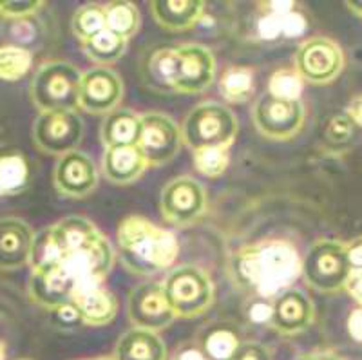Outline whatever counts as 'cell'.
<instances>
[{"label":"cell","mask_w":362,"mask_h":360,"mask_svg":"<svg viewBox=\"0 0 362 360\" xmlns=\"http://www.w3.org/2000/svg\"><path fill=\"white\" fill-rule=\"evenodd\" d=\"M303 272V259L296 246L283 239L247 245L232 257V274L238 284L263 299H274L292 288Z\"/></svg>","instance_id":"obj_1"},{"label":"cell","mask_w":362,"mask_h":360,"mask_svg":"<svg viewBox=\"0 0 362 360\" xmlns=\"http://www.w3.org/2000/svg\"><path fill=\"white\" fill-rule=\"evenodd\" d=\"M118 248L125 268L138 275L167 270L174 265L180 252L173 232L141 216H129L119 223Z\"/></svg>","instance_id":"obj_2"},{"label":"cell","mask_w":362,"mask_h":360,"mask_svg":"<svg viewBox=\"0 0 362 360\" xmlns=\"http://www.w3.org/2000/svg\"><path fill=\"white\" fill-rule=\"evenodd\" d=\"M80 80L82 73L69 62H47L31 80V100L40 112L74 111L78 107Z\"/></svg>","instance_id":"obj_3"},{"label":"cell","mask_w":362,"mask_h":360,"mask_svg":"<svg viewBox=\"0 0 362 360\" xmlns=\"http://www.w3.org/2000/svg\"><path fill=\"white\" fill-rule=\"evenodd\" d=\"M351 272L346 243L337 239H319L303 257V272L306 284L321 294H337L344 290Z\"/></svg>","instance_id":"obj_4"},{"label":"cell","mask_w":362,"mask_h":360,"mask_svg":"<svg viewBox=\"0 0 362 360\" xmlns=\"http://www.w3.org/2000/svg\"><path fill=\"white\" fill-rule=\"evenodd\" d=\"M238 134V120L226 105L203 102L194 107L183 122V144L192 151L202 147H230Z\"/></svg>","instance_id":"obj_5"},{"label":"cell","mask_w":362,"mask_h":360,"mask_svg":"<svg viewBox=\"0 0 362 360\" xmlns=\"http://www.w3.org/2000/svg\"><path fill=\"white\" fill-rule=\"evenodd\" d=\"M165 294L176 317L194 319L203 315L214 304V283L194 265L173 268L163 283Z\"/></svg>","instance_id":"obj_6"},{"label":"cell","mask_w":362,"mask_h":360,"mask_svg":"<svg viewBox=\"0 0 362 360\" xmlns=\"http://www.w3.org/2000/svg\"><path fill=\"white\" fill-rule=\"evenodd\" d=\"M293 64L303 82L326 86L335 82L344 69V53L332 38L312 37L297 47Z\"/></svg>","instance_id":"obj_7"},{"label":"cell","mask_w":362,"mask_h":360,"mask_svg":"<svg viewBox=\"0 0 362 360\" xmlns=\"http://www.w3.org/2000/svg\"><path fill=\"white\" fill-rule=\"evenodd\" d=\"M83 139V122L74 111L40 112L33 125V141L45 154L76 151Z\"/></svg>","instance_id":"obj_8"},{"label":"cell","mask_w":362,"mask_h":360,"mask_svg":"<svg viewBox=\"0 0 362 360\" xmlns=\"http://www.w3.org/2000/svg\"><path fill=\"white\" fill-rule=\"evenodd\" d=\"M160 209L165 221L174 226L194 225L206 209L205 189L190 176L174 178L161 190Z\"/></svg>","instance_id":"obj_9"},{"label":"cell","mask_w":362,"mask_h":360,"mask_svg":"<svg viewBox=\"0 0 362 360\" xmlns=\"http://www.w3.org/2000/svg\"><path fill=\"white\" fill-rule=\"evenodd\" d=\"M306 111L303 102H284L267 93L252 111L255 129L268 139L284 141L297 136L305 125Z\"/></svg>","instance_id":"obj_10"},{"label":"cell","mask_w":362,"mask_h":360,"mask_svg":"<svg viewBox=\"0 0 362 360\" xmlns=\"http://www.w3.org/2000/svg\"><path fill=\"white\" fill-rule=\"evenodd\" d=\"M183 145L177 123L163 112L141 115V131L138 149L145 156L148 167H161L174 160Z\"/></svg>","instance_id":"obj_11"},{"label":"cell","mask_w":362,"mask_h":360,"mask_svg":"<svg viewBox=\"0 0 362 360\" xmlns=\"http://www.w3.org/2000/svg\"><path fill=\"white\" fill-rule=\"evenodd\" d=\"M176 58L173 91L183 95H199L212 86L216 78V57L206 45H180L176 47Z\"/></svg>","instance_id":"obj_12"},{"label":"cell","mask_w":362,"mask_h":360,"mask_svg":"<svg viewBox=\"0 0 362 360\" xmlns=\"http://www.w3.org/2000/svg\"><path fill=\"white\" fill-rule=\"evenodd\" d=\"M129 319L134 327L148 330V332H161L173 324L176 319L173 306H170L163 283H144L136 286L129 295Z\"/></svg>","instance_id":"obj_13"},{"label":"cell","mask_w":362,"mask_h":360,"mask_svg":"<svg viewBox=\"0 0 362 360\" xmlns=\"http://www.w3.org/2000/svg\"><path fill=\"white\" fill-rule=\"evenodd\" d=\"M124 98V82L111 67H95L82 74L78 107L89 115H109Z\"/></svg>","instance_id":"obj_14"},{"label":"cell","mask_w":362,"mask_h":360,"mask_svg":"<svg viewBox=\"0 0 362 360\" xmlns=\"http://www.w3.org/2000/svg\"><path fill=\"white\" fill-rule=\"evenodd\" d=\"M54 189L66 197L82 199L98 187V170L95 161L82 151L60 156L53 172Z\"/></svg>","instance_id":"obj_15"},{"label":"cell","mask_w":362,"mask_h":360,"mask_svg":"<svg viewBox=\"0 0 362 360\" xmlns=\"http://www.w3.org/2000/svg\"><path fill=\"white\" fill-rule=\"evenodd\" d=\"M315 320V306L305 291L288 288L272 301V326L281 335H297L306 332Z\"/></svg>","instance_id":"obj_16"},{"label":"cell","mask_w":362,"mask_h":360,"mask_svg":"<svg viewBox=\"0 0 362 360\" xmlns=\"http://www.w3.org/2000/svg\"><path fill=\"white\" fill-rule=\"evenodd\" d=\"M29 297L42 308L47 310H57L62 304L71 303L76 284L73 279L67 275L62 265L49 266V268H40V270H31L29 277Z\"/></svg>","instance_id":"obj_17"},{"label":"cell","mask_w":362,"mask_h":360,"mask_svg":"<svg viewBox=\"0 0 362 360\" xmlns=\"http://www.w3.org/2000/svg\"><path fill=\"white\" fill-rule=\"evenodd\" d=\"M35 232L18 217L0 219V270L11 272L29 265Z\"/></svg>","instance_id":"obj_18"},{"label":"cell","mask_w":362,"mask_h":360,"mask_svg":"<svg viewBox=\"0 0 362 360\" xmlns=\"http://www.w3.org/2000/svg\"><path fill=\"white\" fill-rule=\"evenodd\" d=\"M71 303L78 311L82 323L87 326L111 324L118 313V301L103 284L74 291Z\"/></svg>","instance_id":"obj_19"},{"label":"cell","mask_w":362,"mask_h":360,"mask_svg":"<svg viewBox=\"0 0 362 360\" xmlns=\"http://www.w3.org/2000/svg\"><path fill=\"white\" fill-rule=\"evenodd\" d=\"M148 163L138 145L107 147L103 154V174L115 185H131L144 176Z\"/></svg>","instance_id":"obj_20"},{"label":"cell","mask_w":362,"mask_h":360,"mask_svg":"<svg viewBox=\"0 0 362 360\" xmlns=\"http://www.w3.org/2000/svg\"><path fill=\"white\" fill-rule=\"evenodd\" d=\"M151 13L161 28L169 31H187L199 24L205 13L203 0H154Z\"/></svg>","instance_id":"obj_21"},{"label":"cell","mask_w":362,"mask_h":360,"mask_svg":"<svg viewBox=\"0 0 362 360\" xmlns=\"http://www.w3.org/2000/svg\"><path fill=\"white\" fill-rule=\"evenodd\" d=\"M115 360H167V346L156 332L132 327L116 342Z\"/></svg>","instance_id":"obj_22"},{"label":"cell","mask_w":362,"mask_h":360,"mask_svg":"<svg viewBox=\"0 0 362 360\" xmlns=\"http://www.w3.org/2000/svg\"><path fill=\"white\" fill-rule=\"evenodd\" d=\"M141 131V116L129 109H116L109 112L102 123V141L107 147L138 145Z\"/></svg>","instance_id":"obj_23"},{"label":"cell","mask_w":362,"mask_h":360,"mask_svg":"<svg viewBox=\"0 0 362 360\" xmlns=\"http://www.w3.org/2000/svg\"><path fill=\"white\" fill-rule=\"evenodd\" d=\"M176 47H158L144 64V76L154 89H173L176 78Z\"/></svg>","instance_id":"obj_24"},{"label":"cell","mask_w":362,"mask_h":360,"mask_svg":"<svg viewBox=\"0 0 362 360\" xmlns=\"http://www.w3.org/2000/svg\"><path fill=\"white\" fill-rule=\"evenodd\" d=\"M29 185V165L21 152L0 154V197L17 196Z\"/></svg>","instance_id":"obj_25"},{"label":"cell","mask_w":362,"mask_h":360,"mask_svg":"<svg viewBox=\"0 0 362 360\" xmlns=\"http://www.w3.org/2000/svg\"><path fill=\"white\" fill-rule=\"evenodd\" d=\"M83 53L93 62L100 64V67H107L119 58L124 57L127 50V40L122 38L119 35L112 33L109 29H103L98 35L83 42Z\"/></svg>","instance_id":"obj_26"},{"label":"cell","mask_w":362,"mask_h":360,"mask_svg":"<svg viewBox=\"0 0 362 360\" xmlns=\"http://www.w3.org/2000/svg\"><path fill=\"white\" fill-rule=\"evenodd\" d=\"M103 8H105V29L119 35L125 40L138 33L141 25V17L140 9L136 8L132 2L118 0V2L103 6Z\"/></svg>","instance_id":"obj_27"},{"label":"cell","mask_w":362,"mask_h":360,"mask_svg":"<svg viewBox=\"0 0 362 360\" xmlns=\"http://www.w3.org/2000/svg\"><path fill=\"white\" fill-rule=\"evenodd\" d=\"M255 89L254 71L248 67H230L219 78V93L228 103H245Z\"/></svg>","instance_id":"obj_28"},{"label":"cell","mask_w":362,"mask_h":360,"mask_svg":"<svg viewBox=\"0 0 362 360\" xmlns=\"http://www.w3.org/2000/svg\"><path fill=\"white\" fill-rule=\"evenodd\" d=\"M33 54L24 45L6 44L0 45V80L2 82H18L31 71Z\"/></svg>","instance_id":"obj_29"},{"label":"cell","mask_w":362,"mask_h":360,"mask_svg":"<svg viewBox=\"0 0 362 360\" xmlns=\"http://www.w3.org/2000/svg\"><path fill=\"white\" fill-rule=\"evenodd\" d=\"M62 259H64V248L62 245H60V241H58L53 226L35 233L33 246H31V257H29V266H31V270L49 268V266L58 265Z\"/></svg>","instance_id":"obj_30"},{"label":"cell","mask_w":362,"mask_h":360,"mask_svg":"<svg viewBox=\"0 0 362 360\" xmlns=\"http://www.w3.org/2000/svg\"><path fill=\"white\" fill-rule=\"evenodd\" d=\"M73 33L80 42H87L105 29V8L100 4H83L73 15Z\"/></svg>","instance_id":"obj_31"},{"label":"cell","mask_w":362,"mask_h":360,"mask_svg":"<svg viewBox=\"0 0 362 360\" xmlns=\"http://www.w3.org/2000/svg\"><path fill=\"white\" fill-rule=\"evenodd\" d=\"M303 89L305 82L296 69H277L268 80V95L284 102H300Z\"/></svg>","instance_id":"obj_32"},{"label":"cell","mask_w":362,"mask_h":360,"mask_svg":"<svg viewBox=\"0 0 362 360\" xmlns=\"http://www.w3.org/2000/svg\"><path fill=\"white\" fill-rule=\"evenodd\" d=\"M230 147H202L192 151L194 167L206 178L223 176L230 163Z\"/></svg>","instance_id":"obj_33"},{"label":"cell","mask_w":362,"mask_h":360,"mask_svg":"<svg viewBox=\"0 0 362 360\" xmlns=\"http://www.w3.org/2000/svg\"><path fill=\"white\" fill-rule=\"evenodd\" d=\"M241 344V340L238 339L232 330H226V327H216L206 335L205 344V353L214 360H228L234 352L238 349V346Z\"/></svg>","instance_id":"obj_34"},{"label":"cell","mask_w":362,"mask_h":360,"mask_svg":"<svg viewBox=\"0 0 362 360\" xmlns=\"http://www.w3.org/2000/svg\"><path fill=\"white\" fill-rule=\"evenodd\" d=\"M42 0H0V17L8 21H25L44 6Z\"/></svg>","instance_id":"obj_35"},{"label":"cell","mask_w":362,"mask_h":360,"mask_svg":"<svg viewBox=\"0 0 362 360\" xmlns=\"http://www.w3.org/2000/svg\"><path fill=\"white\" fill-rule=\"evenodd\" d=\"M355 123L351 122V118L348 115H339L335 118L329 120L328 127H326V141H329L332 145H344L348 144L354 136Z\"/></svg>","instance_id":"obj_36"},{"label":"cell","mask_w":362,"mask_h":360,"mask_svg":"<svg viewBox=\"0 0 362 360\" xmlns=\"http://www.w3.org/2000/svg\"><path fill=\"white\" fill-rule=\"evenodd\" d=\"M306 29H308V21L303 13L297 11V8L281 15V37L299 38L306 33Z\"/></svg>","instance_id":"obj_37"},{"label":"cell","mask_w":362,"mask_h":360,"mask_svg":"<svg viewBox=\"0 0 362 360\" xmlns=\"http://www.w3.org/2000/svg\"><path fill=\"white\" fill-rule=\"evenodd\" d=\"M283 15V13H281ZM281 15L279 13H270L267 11L263 17L257 21V35L261 40L274 42L281 38Z\"/></svg>","instance_id":"obj_38"},{"label":"cell","mask_w":362,"mask_h":360,"mask_svg":"<svg viewBox=\"0 0 362 360\" xmlns=\"http://www.w3.org/2000/svg\"><path fill=\"white\" fill-rule=\"evenodd\" d=\"M228 360H272V353L259 342H241Z\"/></svg>","instance_id":"obj_39"},{"label":"cell","mask_w":362,"mask_h":360,"mask_svg":"<svg viewBox=\"0 0 362 360\" xmlns=\"http://www.w3.org/2000/svg\"><path fill=\"white\" fill-rule=\"evenodd\" d=\"M248 315H250V320L255 324H268L272 317V303H268V299H263L259 297L257 301L250 304L248 308Z\"/></svg>","instance_id":"obj_40"},{"label":"cell","mask_w":362,"mask_h":360,"mask_svg":"<svg viewBox=\"0 0 362 360\" xmlns=\"http://www.w3.org/2000/svg\"><path fill=\"white\" fill-rule=\"evenodd\" d=\"M344 290L348 291V295L358 306H362V268H351L348 281L344 284Z\"/></svg>","instance_id":"obj_41"},{"label":"cell","mask_w":362,"mask_h":360,"mask_svg":"<svg viewBox=\"0 0 362 360\" xmlns=\"http://www.w3.org/2000/svg\"><path fill=\"white\" fill-rule=\"evenodd\" d=\"M54 313V319H57L58 324H62V326H76V324L82 323V319H80L78 311H76V308L73 306V303H67V304H62V306H58L57 310H53Z\"/></svg>","instance_id":"obj_42"},{"label":"cell","mask_w":362,"mask_h":360,"mask_svg":"<svg viewBox=\"0 0 362 360\" xmlns=\"http://www.w3.org/2000/svg\"><path fill=\"white\" fill-rule=\"evenodd\" d=\"M346 327H348V333H350L351 339L355 342L362 344V306L355 308L354 311L348 317V323H346Z\"/></svg>","instance_id":"obj_43"},{"label":"cell","mask_w":362,"mask_h":360,"mask_svg":"<svg viewBox=\"0 0 362 360\" xmlns=\"http://www.w3.org/2000/svg\"><path fill=\"white\" fill-rule=\"evenodd\" d=\"M346 248L351 268H362V236L355 238L351 243H346Z\"/></svg>","instance_id":"obj_44"},{"label":"cell","mask_w":362,"mask_h":360,"mask_svg":"<svg viewBox=\"0 0 362 360\" xmlns=\"http://www.w3.org/2000/svg\"><path fill=\"white\" fill-rule=\"evenodd\" d=\"M11 33H13V37L17 38L18 42H28V40H31V38H33L35 29H33V25L29 24L28 18H25V21L15 22V25H13V29H11Z\"/></svg>","instance_id":"obj_45"},{"label":"cell","mask_w":362,"mask_h":360,"mask_svg":"<svg viewBox=\"0 0 362 360\" xmlns=\"http://www.w3.org/2000/svg\"><path fill=\"white\" fill-rule=\"evenodd\" d=\"M346 115L350 116L351 122L355 123V127L362 129V95L355 96L348 107H346Z\"/></svg>","instance_id":"obj_46"},{"label":"cell","mask_w":362,"mask_h":360,"mask_svg":"<svg viewBox=\"0 0 362 360\" xmlns=\"http://www.w3.org/2000/svg\"><path fill=\"white\" fill-rule=\"evenodd\" d=\"M297 360H342L337 353L328 352V349H321V352H312L300 355Z\"/></svg>","instance_id":"obj_47"},{"label":"cell","mask_w":362,"mask_h":360,"mask_svg":"<svg viewBox=\"0 0 362 360\" xmlns=\"http://www.w3.org/2000/svg\"><path fill=\"white\" fill-rule=\"evenodd\" d=\"M173 360H209L202 352L198 349H183V352L177 353Z\"/></svg>","instance_id":"obj_48"},{"label":"cell","mask_w":362,"mask_h":360,"mask_svg":"<svg viewBox=\"0 0 362 360\" xmlns=\"http://www.w3.org/2000/svg\"><path fill=\"white\" fill-rule=\"evenodd\" d=\"M346 6H348L357 17L362 18V2H346Z\"/></svg>","instance_id":"obj_49"},{"label":"cell","mask_w":362,"mask_h":360,"mask_svg":"<svg viewBox=\"0 0 362 360\" xmlns=\"http://www.w3.org/2000/svg\"><path fill=\"white\" fill-rule=\"evenodd\" d=\"M0 360H6V344L0 340Z\"/></svg>","instance_id":"obj_50"},{"label":"cell","mask_w":362,"mask_h":360,"mask_svg":"<svg viewBox=\"0 0 362 360\" xmlns=\"http://www.w3.org/2000/svg\"><path fill=\"white\" fill-rule=\"evenodd\" d=\"M95 360H115L112 356H105V359H95Z\"/></svg>","instance_id":"obj_51"},{"label":"cell","mask_w":362,"mask_h":360,"mask_svg":"<svg viewBox=\"0 0 362 360\" xmlns=\"http://www.w3.org/2000/svg\"><path fill=\"white\" fill-rule=\"evenodd\" d=\"M21 360H29V359H21Z\"/></svg>","instance_id":"obj_52"}]
</instances>
